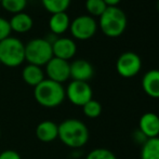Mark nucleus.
I'll list each match as a JSON object with an SVG mask.
<instances>
[{"label":"nucleus","instance_id":"f257e3e1","mask_svg":"<svg viewBox=\"0 0 159 159\" xmlns=\"http://www.w3.org/2000/svg\"><path fill=\"white\" fill-rule=\"evenodd\" d=\"M89 129L79 119L69 118L59 125V139L64 145L73 149L84 147L89 141Z\"/></svg>","mask_w":159,"mask_h":159},{"label":"nucleus","instance_id":"f03ea898","mask_svg":"<svg viewBox=\"0 0 159 159\" xmlns=\"http://www.w3.org/2000/svg\"><path fill=\"white\" fill-rule=\"evenodd\" d=\"M34 98L41 106L46 108H54L60 106L66 98L65 88L62 84L46 78L43 81L35 87Z\"/></svg>","mask_w":159,"mask_h":159},{"label":"nucleus","instance_id":"7ed1b4c3","mask_svg":"<svg viewBox=\"0 0 159 159\" xmlns=\"http://www.w3.org/2000/svg\"><path fill=\"white\" fill-rule=\"evenodd\" d=\"M128 19L126 13L119 7H107L102 13L98 21V25L105 36L111 38L119 37L127 28Z\"/></svg>","mask_w":159,"mask_h":159},{"label":"nucleus","instance_id":"20e7f679","mask_svg":"<svg viewBox=\"0 0 159 159\" xmlns=\"http://www.w3.org/2000/svg\"><path fill=\"white\" fill-rule=\"evenodd\" d=\"M25 61V44L16 37L0 41V63L7 67H17Z\"/></svg>","mask_w":159,"mask_h":159},{"label":"nucleus","instance_id":"39448f33","mask_svg":"<svg viewBox=\"0 0 159 159\" xmlns=\"http://www.w3.org/2000/svg\"><path fill=\"white\" fill-rule=\"evenodd\" d=\"M52 57V44L46 38H34L25 44V61L28 64L46 66Z\"/></svg>","mask_w":159,"mask_h":159},{"label":"nucleus","instance_id":"423d86ee","mask_svg":"<svg viewBox=\"0 0 159 159\" xmlns=\"http://www.w3.org/2000/svg\"><path fill=\"white\" fill-rule=\"evenodd\" d=\"M69 30L76 39L87 40L95 35L98 23L91 15H79L70 22Z\"/></svg>","mask_w":159,"mask_h":159},{"label":"nucleus","instance_id":"0eeeda50","mask_svg":"<svg viewBox=\"0 0 159 159\" xmlns=\"http://www.w3.org/2000/svg\"><path fill=\"white\" fill-rule=\"evenodd\" d=\"M65 94L71 104L82 107L87 102L92 100L93 91L88 82L73 80L65 89Z\"/></svg>","mask_w":159,"mask_h":159},{"label":"nucleus","instance_id":"6e6552de","mask_svg":"<svg viewBox=\"0 0 159 159\" xmlns=\"http://www.w3.org/2000/svg\"><path fill=\"white\" fill-rule=\"evenodd\" d=\"M142 68V60L132 51L121 53L116 62V69L124 78H132L140 73Z\"/></svg>","mask_w":159,"mask_h":159},{"label":"nucleus","instance_id":"1a4fd4ad","mask_svg":"<svg viewBox=\"0 0 159 159\" xmlns=\"http://www.w3.org/2000/svg\"><path fill=\"white\" fill-rule=\"evenodd\" d=\"M46 74L48 79L63 84L70 78V65L68 61L53 57L46 64Z\"/></svg>","mask_w":159,"mask_h":159},{"label":"nucleus","instance_id":"9d476101","mask_svg":"<svg viewBox=\"0 0 159 159\" xmlns=\"http://www.w3.org/2000/svg\"><path fill=\"white\" fill-rule=\"evenodd\" d=\"M53 57L65 61L73 59L77 52V44L73 39L67 37H59L52 43Z\"/></svg>","mask_w":159,"mask_h":159},{"label":"nucleus","instance_id":"9b49d317","mask_svg":"<svg viewBox=\"0 0 159 159\" xmlns=\"http://www.w3.org/2000/svg\"><path fill=\"white\" fill-rule=\"evenodd\" d=\"M139 131L146 139L159 136V116L155 113H145L139 121Z\"/></svg>","mask_w":159,"mask_h":159},{"label":"nucleus","instance_id":"f8f14e48","mask_svg":"<svg viewBox=\"0 0 159 159\" xmlns=\"http://www.w3.org/2000/svg\"><path fill=\"white\" fill-rule=\"evenodd\" d=\"M69 65H70V78H73V80L88 82V80H90L94 75V68L92 64L87 60H75L69 63Z\"/></svg>","mask_w":159,"mask_h":159},{"label":"nucleus","instance_id":"ddd939ff","mask_svg":"<svg viewBox=\"0 0 159 159\" xmlns=\"http://www.w3.org/2000/svg\"><path fill=\"white\" fill-rule=\"evenodd\" d=\"M36 136L42 143H51L59 138V126L54 121L43 120L36 127Z\"/></svg>","mask_w":159,"mask_h":159},{"label":"nucleus","instance_id":"4468645a","mask_svg":"<svg viewBox=\"0 0 159 159\" xmlns=\"http://www.w3.org/2000/svg\"><path fill=\"white\" fill-rule=\"evenodd\" d=\"M142 88L148 96L159 98V69H151L145 73L142 78Z\"/></svg>","mask_w":159,"mask_h":159},{"label":"nucleus","instance_id":"2eb2a0df","mask_svg":"<svg viewBox=\"0 0 159 159\" xmlns=\"http://www.w3.org/2000/svg\"><path fill=\"white\" fill-rule=\"evenodd\" d=\"M9 23H10L11 30L19 34L27 33L28 30H32L34 25L33 17L25 12L13 14V16L9 21Z\"/></svg>","mask_w":159,"mask_h":159},{"label":"nucleus","instance_id":"dca6fc26","mask_svg":"<svg viewBox=\"0 0 159 159\" xmlns=\"http://www.w3.org/2000/svg\"><path fill=\"white\" fill-rule=\"evenodd\" d=\"M22 78H23L25 84H27L30 87H34V88L46 79L43 69L40 66L33 64H27L24 67L22 70Z\"/></svg>","mask_w":159,"mask_h":159},{"label":"nucleus","instance_id":"f3484780","mask_svg":"<svg viewBox=\"0 0 159 159\" xmlns=\"http://www.w3.org/2000/svg\"><path fill=\"white\" fill-rule=\"evenodd\" d=\"M69 25H70V19L66 12L54 13L49 20L50 32L57 36L64 34L69 28Z\"/></svg>","mask_w":159,"mask_h":159},{"label":"nucleus","instance_id":"a211bd4d","mask_svg":"<svg viewBox=\"0 0 159 159\" xmlns=\"http://www.w3.org/2000/svg\"><path fill=\"white\" fill-rule=\"evenodd\" d=\"M141 159H159V136L147 139L142 144Z\"/></svg>","mask_w":159,"mask_h":159},{"label":"nucleus","instance_id":"6ab92c4d","mask_svg":"<svg viewBox=\"0 0 159 159\" xmlns=\"http://www.w3.org/2000/svg\"><path fill=\"white\" fill-rule=\"evenodd\" d=\"M42 6L51 14L60 12H66L70 6L71 0H41Z\"/></svg>","mask_w":159,"mask_h":159},{"label":"nucleus","instance_id":"aec40b11","mask_svg":"<svg viewBox=\"0 0 159 159\" xmlns=\"http://www.w3.org/2000/svg\"><path fill=\"white\" fill-rule=\"evenodd\" d=\"M0 6L8 12L16 14L23 12L27 7V0H1Z\"/></svg>","mask_w":159,"mask_h":159},{"label":"nucleus","instance_id":"412c9836","mask_svg":"<svg viewBox=\"0 0 159 159\" xmlns=\"http://www.w3.org/2000/svg\"><path fill=\"white\" fill-rule=\"evenodd\" d=\"M82 111L86 117L94 119V118L100 117V115L102 114V105L98 101L92 98L82 106Z\"/></svg>","mask_w":159,"mask_h":159},{"label":"nucleus","instance_id":"4be33fe9","mask_svg":"<svg viewBox=\"0 0 159 159\" xmlns=\"http://www.w3.org/2000/svg\"><path fill=\"white\" fill-rule=\"evenodd\" d=\"M107 7L104 0H86V9L91 16L100 17Z\"/></svg>","mask_w":159,"mask_h":159},{"label":"nucleus","instance_id":"5701e85b","mask_svg":"<svg viewBox=\"0 0 159 159\" xmlns=\"http://www.w3.org/2000/svg\"><path fill=\"white\" fill-rule=\"evenodd\" d=\"M86 159H117V157L107 148H94L89 152Z\"/></svg>","mask_w":159,"mask_h":159},{"label":"nucleus","instance_id":"b1692460","mask_svg":"<svg viewBox=\"0 0 159 159\" xmlns=\"http://www.w3.org/2000/svg\"><path fill=\"white\" fill-rule=\"evenodd\" d=\"M11 27L8 20L0 16V41L11 36Z\"/></svg>","mask_w":159,"mask_h":159},{"label":"nucleus","instance_id":"393cba45","mask_svg":"<svg viewBox=\"0 0 159 159\" xmlns=\"http://www.w3.org/2000/svg\"><path fill=\"white\" fill-rule=\"evenodd\" d=\"M0 159H22V157L16 151L6 149L0 153Z\"/></svg>","mask_w":159,"mask_h":159},{"label":"nucleus","instance_id":"a878e982","mask_svg":"<svg viewBox=\"0 0 159 159\" xmlns=\"http://www.w3.org/2000/svg\"><path fill=\"white\" fill-rule=\"evenodd\" d=\"M134 140H135L136 142H139V143H141V144H143V143H144L145 141L147 140V139L145 138V136L143 135V134L141 133V132L138 130V131L134 132Z\"/></svg>","mask_w":159,"mask_h":159},{"label":"nucleus","instance_id":"bb28decb","mask_svg":"<svg viewBox=\"0 0 159 159\" xmlns=\"http://www.w3.org/2000/svg\"><path fill=\"white\" fill-rule=\"evenodd\" d=\"M121 0H104V2L107 4L108 7H114V6H117Z\"/></svg>","mask_w":159,"mask_h":159},{"label":"nucleus","instance_id":"cd10ccee","mask_svg":"<svg viewBox=\"0 0 159 159\" xmlns=\"http://www.w3.org/2000/svg\"><path fill=\"white\" fill-rule=\"evenodd\" d=\"M157 10H158V12H159V0L157 1Z\"/></svg>","mask_w":159,"mask_h":159},{"label":"nucleus","instance_id":"c85d7f7f","mask_svg":"<svg viewBox=\"0 0 159 159\" xmlns=\"http://www.w3.org/2000/svg\"><path fill=\"white\" fill-rule=\"evenodd\" d=\"M0 134H1V132H0Z\"/></svg>","mask_w":159,"mask_h":159},{"label":"nucleus","instance_id":"c756f323","mask_svg":"<svg viewBox=\"0 0 159 159\" xmlns=\"http://www.w3.org/2000/svg\"><path fill=\"white\" fill-rule=\"evenodd\" d=\"M0 1H1V0H0Z\"/></svg>","mask_w":159,"mask_h":159},{"label":"nucleus","instance_id":"7c9ffc66","mask_svg":"<svg viewBox=\"0 0 159 159\" xmlns=\"http://www.w3.org/2000/svg\"><path fill=\"white\" fill-rule=\"evenodd\" d=\"M0 7H1V6H0Z\"/></svg>","mask_w":159,"mask_h":159},{"label":"nucleus","instance_id":"2f4dec72","mask_svg":"<svg viewBox=\"0 0 159 159\" xmlns=\"http://www.w3.org/2000/svg\"><path fill=\"white\" fill-rule=\"evenodd\" d=\"M0 64H1V63H0Z\"/></svg>","mask_w":159,"mask_h":159}]
</instances>
